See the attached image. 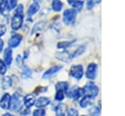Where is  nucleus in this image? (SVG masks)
Returning <instances> with one entry per match:
<instances>
[{"label": "nucleus", "mask_w": 125, "mask_h": 116, "mask_svg": "<svg viewBox=\"0 0 125 116\" xmlns=\"http://www.w3.org/2000/svg\"><path fill=\"white\" fill-rule=\"evenodd\" d=\"M22 97L19 93H14V95L11 97L10 109L13 111H20L22 107Z\"/></svg>", "instance_id": "1"}, {"label": "nucleus", "mask_w": 125, "mask_h": 116, "mask_svg": "<svg viewBox=\"0 0 125 116\" xmlns=\"http://www.w3.org/2000/svg\"><path fill=\"white\" fill-rule=\"evenodd\" d=\"M82 89H83V92H84V96H88L92 98L96 97L99 94V88L92 82L86 84L84 86V88H82Z\"/></svg>", "instance_id": "2"}, {"label": "nucleus", "mask_w": 125, "mask_h": 116, "mask_svg": "<svg viewBox=\"0 0 125 116\" xmlns=\"http://www.w3.org/2000/svg\"><path fill=\"white\" fill-rule=\"evenodd\" d=\"M76 14L77 12L74 9H68L65 10L62 14V20L66 25H70L74 22L75 18H76Z\"/></svg>", "instance_id": "3"}, {"label": "nucleus", "mask_w": 125, "mask_h": 116, "mask_svg": "<svg viewBox=\"0 0 125 116\" xmlns=\"http://www.w3.org/2000/svg\"><path fill=\"white\" fill-rule=\"evenodd\" d=\"M83 73H84V70H83V66L80 65V64H77V65H72L70 67V70H69V74L75 78L76 80H80L83 76Z\"/></svg>", "instance_id": "4"}, {"label": "nucleus", "mask_w": 125, "mask_h": 116, "mask_svg": "<svg viewBox=\"0 0 125 116\" xmlns=\"http://www.w3.org/2000/svg\"><path fill=\"white\" fill-rule=\"evenodd\" d=\"M23 21V15H14L11 19V26L14 30H18L21 28Z\"/></svg>", "instance_id": "5"}, {"label": "nucleus", "mask_w": 125, "mask_h": 116, "mask_svg": "<svg viewBox=\"0 0 125 116\" xmlns=\"http://www.w3.org/2000/svg\"><path fill=\"white\" fill-rule=\"evenodd\" d=\"M97 71H98V66L96 63H90L86 69V77L88 79H95L97 76Z\"/></svg>", "instance_id": "6"}, {"label": "nucleus", "mask_w": 125, "mask_h": 116, "mask_svg": "<svg viewBox=\"0 0 125 116\" xmlns=\"http://www.w3.org/2000/svg\"><path fill=\"white\" fill-rule=\"evenodd\" d=\"M21 38H22V37H21V35H20V34H17V33L13 34V35L10 37L9 41H8L9 47H10V48H17V47L21 44Z\"/></svg>", "instance_id": "7"}, {"label": "nucleus", "mask_w": 125, "mask_h": 116, "mask_svg": "<svg viewBox=\"0 0 125 116\" xmlns=\"http://www.w3.org/2000/svg\"><path fill=\"white\" fill-rule=\"evenodd\" d=\"M62 65H55V66L51 67L50 69L46 70V71L44 72V74L42 75V78H43V79L50 78V77H52L53 75H55L56 73H58L60 70H62Z\"/></svg>", "instance_id": "8"}, {"label": "nucleus", "mask_w": 125, "mask_h": 116, "mask_svg": "<svg viewBox=\"0 0 125 116\" xmlns=\"http://www.w3.org/2000/svg\"><path fill=\"white\" fill-rule=\"evenodd\" d=\"M10 102H11V96L9 94H4L0 99V106L3 109H10Z\"/></svg>", "instance_id": "9"}, {"label": "nucleus", "mask_w": 125, "mask_h": 116, "mask_svg": "<svg viewBox=\"0 0 125 116\" xmlns=\"http://www.w3.org/2000/svg\"><path fill=\"white\" fill-rule=\"evenodd\" d=\"M56 58L58 59H61L62 61H65V62H68L71 60V53L69 52H66V51H63V52H59L56 54Z\"/></svg>", "instance_id": "10"}, {"label": "nucleus", "mask_w": 125, "mask_h": 116, "mask_svg": "<svg viewBox=\"0 0 125 116\" xmlns=\"http://www.w3.org/2000/svg\"><path fill=\"white\" fill-rule=\"evenodd\" d=\"M13 60V57H12V49L9 47L7 49H5L4 51V62L7 66H10Z\"/></svg>", "instance_id": "11"}, {"label": "nucleus", "mask_w": 125, "mask_h": 116, "mask_svg": "<svg viewBox=\"0 0 125 116\" xmlns=\"http://www.w3.org/2000/svg\"><path fill=\"white\" fill-rule=\"evenodd\" d=\"M49 103H50V99L48 97H40L37 98V100L35 101L34 104L36 105L37 108H43V107L47 106Z\"/></svg>", "instance_id": "12"}, {"label": "nucleus", "mask_w": 125, "mask_h": 116, "mask_svg": "<svg viewBox=\"0 0 125 116\" xmlns=\"http://www.w3.org/2000/svg\"><path fill=\"white\" fill-rule=\"evenodd\" d=\"M13 85V81H12V78L10 76H4L2 78V81H1V87L3 90H7V89H10Z\"/></svg>", "instance_id": "13"}, {"label": "nucleus", "mask_w": 125, "mask_h": 116, "mask_svg": "<svg viewBox=\"0 0 125 116\" xmlns=\"http://www.w3.org/2000/svg\"><path fill=\"white\" fill-rule=\"evenodd\" d=\"M23 103H24V105L26 106V108H30L32 105H34V103H35V98H34V97L32 96V95H27V96H25L24 97V98H23Z\"/></svg>", "instance_id": "14"}, {"label": "nucleus", "mask_w": 125, "mask_h": 116, "mask_svg": "<svg viewBox=\"0 0 125 116\" xmlns=\"http://www.w3.org/2000/svg\"><path fill=\"white\" fill-rule=\"evenodd\" d=\"M92 103H93V98L90 97H88V96H84L82 97V99L80 100V103L79 104H80V106L82 108H86L89 105H91Z\"/></svg>", "instance_id": "15"}, {"label": "nucleus", "mask_w": 125, "mask_h": 116, "mask_svg": "<svg viewBox=\"0 0 125 116\" xmlns=\"http://www.w3.org/2000/svg\"><path fill=\"white\" fill-rule=\"evenodd\" d=\"M9 8H8V5H7V2L6 0H1L0 1V13L3 15V16H8V13H9Z\"/></svg>", "instance_id": "16"}, {"label": "nucleus", "mask_w": 125, "mask_h": 116, "mask_svg": "<svg viewBox=\"0 0 125 116\" xmlns=\"http://www.w3.org/2000/svg\"><path fill=\"white\" fill-rule=\"evenodd\" d=\"M39 9H40L39 4H37V3H32V4L28 7L27 15H28V16H32V15H34L35 13H37V12L39 11Z\"/></svg>", "instance_id": "17"}, {"label": "nucleus", "mask_w": 125, "mask_h": 116, "mask_svg": "<svg viewBox=\"0 0 125 116\" xmlns=\"http://www.w3.org/2000/svg\"><path fill=\"white\" fill-rule=\"evenodd\" d=\"M68 88H69V86H68L67 82H59L56 84V90H60L63 93H66Z\"/></svg>", "instance_id": "18"}, {"label": "nucleus", "mask_w": 125, "mask_h": 116, "mask_svg": "<svg viewBox=\"0 0 125 116\" xmlns=\"http://www.w3.org/2000/svg\"><path fill=\"white\" fill-rule=\"evenodd\" d=\"M84 96V92H83V89L82 88H74V91H73V94H72V97L74 99H79L81 97Z\"/></svg>", "instance_id": "19"}, {"label": "nucleus", "mask_w": 125, "mask_h": 116, "mask_svg": "<svg viewBox=\"0 0 125 116\" xmlns=\"http://www.w3.org/2000/svg\"><path fill=\"white\" fill-rule=\"evenodd\" d=\"M62 8V2L61 0H52V9L55 12L61 11Z\"/></svg>", "instance_id": "20"}, {"label": "nucleus", "mask_w": 125, "mask_h": 116, "mask_svg": "<svg viewBox=\"0 0 125 116\" xmlns=\"http://www.w3.org/2000/svg\"><path fill=\"white\" fill-rule=\"evenodd\" d=\"M56 116H64L65 115V106L63 104H59L56 108Z\"/></svg>", "instance_id": "21"}, {"label": "nucleus", "mask_w": 125, "mask_h": 116, "mask_svg": "<svg viewBox=\"0 0 125 116\" xmlns=\"http://www.w3.org/2000/svg\"><path fill=\"white\" fill-rule=\"evenodd\" d=\"M21 76L23 78H29L31 76V69L29 67H27L26 65H23V67L21 69Z\"/></svg>", "instance_id": "22"}, {"label": "nucleus", "mask_w": 125, "mask_h": 116, "mask_svg": "<svg viewBox=\"0 0 125 116\" xmlns=\"http://www.w3.org/2000/svg\"><path fill=\"white\" fill-rule=\"evenodd\" d=\"M89 114H90V116H100V107L94 106L93 108L90 109Z\"/></svg>", "instance_id": "23"}, {"label": "nucleus", "mask_w": 125, "mask_h": 116, "mask_svg": "<svg viewBox=\"0 0 125 116\" xmlns=\"http://www.w3.org/2000/svg\"><path fill=\"white\" fill-rule=\"evenodd\" d=\"M46 111L43 108H37L36 110L33 111V116H45Z\"/></svg>", "instance_id": "24"}, {"label": "nucleus", "mask_w": 125, "mask_h": 116, "mask_svg": "<svg viewBox=\"0 0 125 116\" xmlns=\"http://www.w3.org/2000/svg\"><path fill=\"white\" fill-rule=\"evenodd\" d=\"M6 71H7V65L5 64L4 60L0 59V74L4 75L6 73Z\"/></svg>", "instance_id": "25"}, {"label": "nucleus", "mask_w": 125, "mask_h": 116, "mask_svg": "<svg viewBox=\"0 0 125 116\" xmlns=\"http://www.w3.org/2000/svg\"><path fill=\"white\" fill-rule=\"evenodd\" d=\"M6 2H7V5H8L9 10L11 11V10H13V9L17 6V2H18V0H6Z\"/></svg>", "instance_id": "26"}, {"label": "nucleus", "mask_w": 125, "mask_h": 116, "mask_svg": "<svg viewBox=\"0 0 125 116\" xmlns=\"http://www.w3.org/2000/svg\"><path fill=\"white\" fill-rule=\"evenodd\" d=\"M55 98H56L57 100H62V99L64 98V93L62 92V91H60V90H57Z\"/></svg>", "instance_id": "27"}, {"label": "nucleus", "mask_w": 125, "mask_h": 116, "mask_svg": "<svg viewBox=\"0 0 125 116\" xmlns=\"http://www.w3.org/2000/svg\"><path fill=\"white\" fill-rule=\"evenodd\" d=\"M83 1L82 0H80V1H78V2H76L74 5H72V7H73V9L77 12V11H80L81 9H82V7H83Z\"/></svg>", "instance_id": "28"}, {"label": "nucleus", "mask_w": 125, "mask_h": 116, "mask_svg": "<svg viewBox=\"0 0 125 116\" xmlns=\"http://www.w3.org/2000/svg\"><path fill=\"white\" fill-rule=\"evenodd\" d=\"M45 22L44 21H39V22H37L35 25H34V27H33V29H32V31H31V33L33 34V33H35V31L36 30H40L42 27H43V24H44Z\"/></svg>", "instance_id": "29"}, {"label": "nucleus", "mask_w": 125, "mask_h": 116, "mask_svg": "<svg viewBox=\"0 0 125 116\" xmlns=\"http://www.w3.org/2000/svg\"><path fill=\"white\" fill-rule=\"evenodd\" d=\"M15 14L16 15H23V6L21 4L18 5L16 7V10H15Z\"/></svg>", "instance_id": "30"}, {"label": "nucleus", "mask_w": 125, "mask_h": 116, "mask_svg": "<svg viewBox=\"0 0 125 116\" xmlns=\"http://www.w3.org/2000/svg\"><path fill=\"white\" fill-rule=\"evenodd\" d=\"M73 43V41H69V42H62V43H59L58 44V48L59 49H65L67 46H69L70 44H72Z\"/></svg>", "instance_id": "31"}, {"label": "nucleus", "mask_w": 125, "mask_h": 116, "mask_svg": "<svg viewBox=\"0 0 125 116\" xmlns=\"http://www.w3.org/2000/svg\"><path fill=\"white\" fill-rule=\"evenodd\" d=\"M67 116H78V112L74 108H69L67 110Z\"/></svg>", "instance_id": "32"}, {"label": "nucleus", "mask_w": 125, "mask_h": 116, "mask_svg": "<svg viewBox=\"0 0 125 116\" xmlns=\"http://www.w3.org/2000/svg\"><path fill=\"white\" fill-rule=\"evenodd\" d=\"M6 30H7L6 26L4 24H0V37H2L6 33Z\"/></svg>", "instance_id": "33"}, {"label": "nucleus", "mask_w": 125, "mask_h": 116, "mask_svg": "<svg viewBox=\"0 0 125 116\" xmlns=\"http://www.w3.org/2000/svg\"><path fill=\"white\" fill-rule=\"evenodd\" d=\"M16 62H17L18 65H21L22 64V57H21L20 55H18L17 58H16Z\"/></svg>", "instance_id": "34"}, {"label": "nucleus", "mask_w": 125, "mask_h": 116, "mask_svg": "<svg viewBox=\"0 0 125 116\" xmlns=\"http://www.w3.org/2000/svg\"><path fill=\"white\" fill-rule=\"evenodd\" d=\"M93 6H94V1L93 0H88L87 1V8L90 10V9L93 8Z\"/></svg>", "instance_id": "35"}, {"label": "nucleus", "mask_w": 125, "mask_h": 116, "mask_svg": "<svg viewBox=\"0 0 125 116\" xmlns=\"http://www.w3.org/2000/svg\"><path fill=\"white\" fill-rule=\"evenodd\" d=\"M78 1H80V0H67V3L69 4V5H74L76 2H78Z\"/></svg>", "instance_id": "36"}, {"label": "nucleus", "mask_w": 125, "mask_h": 116, "mask_svg": "<svg viewBox=\"0 0 125 116\" xmlns=\"http://www.w3.org/2000/svg\"><path fill=\"white\" fill-rule=\"evenodd\" d=\"M3 46H4V43H3V41L0 39V53L2 52V49H3Z\"/></svg>", "instance_id": "37"}, {"label": "nucleus", "mask_w": 125, "mask_h": 116, "mask_svg": "<svg viewBox=\"0 0 125 116\" xmlns=\"http://www.w3.org/2000/svg\"><path fill=\"white\" fill-rule=\"evenodd\" d=\"M2 116H15V115H13L12 113H9V112H6V113H4Z\"/></svg>", "instance_id": "38"}, {"label": "nucleus", "mask_w": 125, "mask_h": 116, "mask_svg": "<svg viewBox=\"0 0 125 116\" xmlns=\"http://www.w3.org/2000/svg\"><path fill=\"white\" fill-rule=\"evenodd\" d=\"M33 1H34V3H37V4H39V3H40V2H42L43 0H33Z\"/></svg>", "instance_id": "39"}]
</instances>
